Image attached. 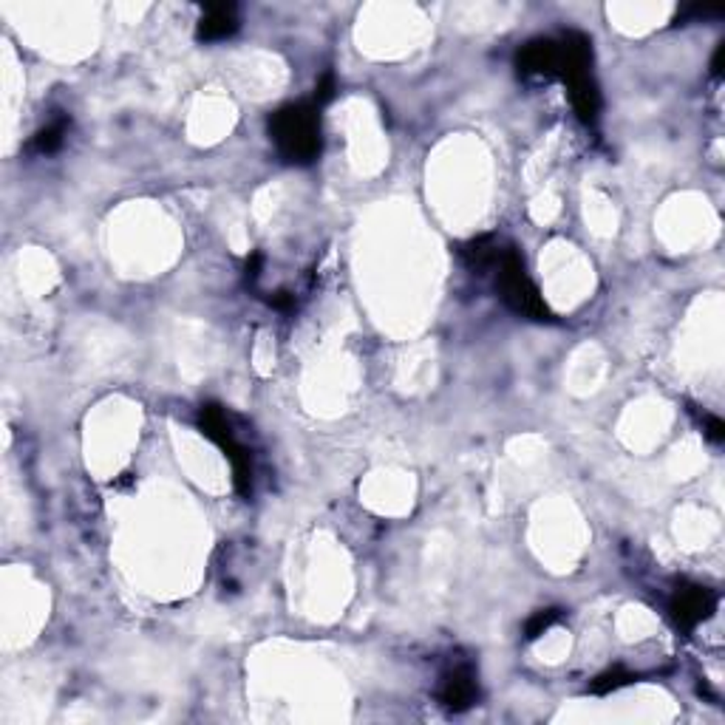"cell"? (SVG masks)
I'll return each mask as SVG.
<instances>
[{
    "instance_id": "6da1fadb",
    "label": "cell",
    "mask_w": 725,
    "mask_h": 725,
    "mask_svg": "<svg viewBox=\"0 0 725 725\" xmlns=\"http://www.w3.org/2000/svg\"><path fill=\"white\" fill-rule=\"evenodd\" d=\"M270 136L278 154L293 165H309L321 154V117L315 102L283 105L270 117Z\"/></svg>"
},
{
    "instance_id": "7a4b0ae2",
    "label": "cell",
    "mask_w": 725,
    "mask_h": 725,
    "mask_svg": "<svg viewBox=\"0 0 725 725\" xmlns=\"http://www.w3.org/2000/svg\"><path fill=\"white\" fill-rule=\"evenodd\" d=\"M590 63H592L590 37L581 32H567L559 40V77L567 82L572 108L587 125L598 120V111H601V94L592 80Z\"/></svg>"
},
{
    "instance_id": "3957f363",
    "label": "cell",
    "mask_w": 725,
    "mask_h": 725,
    "mask_svg": "<svg viewBox=\"0 0 725 725\" xmlns=\"http://www.w3.org/2000/svg\"><path fill=\"white\" fill-rule=\"evenodd\" d=\"M496 270H499L496 286H499L505 304L513 312L530 317V321H549V317H553V315H549V309H547V304H544V298L538 295L536 283L525 272V261H521V255L513 247L499 252Z\"/></svg>"
},
{
    "instance_id": "277c9868",
    "label": "cell",
    "mask_w": 725,
    "mask_h": 725,
    "mask_svg": "<svg viewBox=\"0 0 725 725\" xmlns=\"http://www.w3.org/2000/svg\"><path fill=\"white\" fill-rule=\"evenodd\" d=\"M198 428H201V433H205L208 440H213L227 453L229 465H233V482H236L239 496H250V493H252V459H250L247 448L236 442L233 428H229L221 405H216V402L201 405Z\"/></svg>"
},
{
    "instance_id": "5b68a950",
    "label": "cell",
    "mask_w": 725,
    "mask_h": 725,
    "mask_svg": "<svg viewBox=\"0 0 725 725\" xmlns=\"http://www.w3.org/2000/svg\"><path fill=\"white\" fill-rule=\"evenodd\" d=\"M437 698L448 711H468L479 698L476 675L471 666H453L451 672H445L440 680Z\"/></svg>"
},
{
    "instance_id": "8992f818",
    "label": "cell",
    "mask_w": 725,
    "mask_h": 725,
    "mask_svg": "<svg viewBox=\"0 0 725 725\" xmlns=\"http://www.w3.org/2000/svg\"><path fill=\"white\" fill-rule=\"evenodd\" d=\"M714 609H717V595L706 587H683L672 598V615L683 629H694L698 624H703L706 618H711Z\"/></svg>"
},
{
    "instance_id": "52a82bcc",
    "label": "cell",
    "mask_w": 725,
    "mask_h": 725,
    "mask_svg": "<svg viewBox=\"0 0 725 725\" xmlns=\"http://www.w3.org/2000/svg\"><path fill=\"white\" fill-rule=\"evenodd\" d=\"M516 66L521 74L559 77V43L556 40H530L516 54Z\"/></svg>"
},
{
    "instance_id": "ba28073f",
    "label": "cell",
    "mask_w": 725,
    "mask_h": 725,
    "mask_svg": "<svg viewBox=\"0 0 725 725\" xmlns=\"http://www.w3.org/2000/svg\"><path fill=\"white\" fill-rule=\"evenodd\" d=\"M239 9L233 4H219V6H210L205 12V17L198 20V28H196V37L205 40V43H216V40H227L229 35L239 32Z\"/></svg>"
},
{
    "instance_id": "9c48e42d",
    "label": "cell",
    "mask_w": 725,
    "mask_h": 725,
    "mask_svg": "<svg viewBox=\"0 0 725 725\" xmlns=\"http://www.w3.org/2000/svg\"><path fill=\"white\" fill-rule=\"evenodd\" d=\"M499 247L496 241H493V236H479L474 241H468L465 247H462V258H465V264L474 270V272H485L490 267H496V261H499Z\"/></svg>"
},
{
    "instance_id": "30bf717a",
    "label": "cell",
    "mask_w": 725,
    "mask_h": 725,
    "mask_svg": "<svg viewBox=\"0 0 725 725\" xmlns=\"http://www.w3.org/2000/svg\"><path fill=\"white\" fill-rule=\"evenodd\" d=\"M69 120L66 117H57L51 125L40 128L32 139V151L35 154H54V151H60L63 148V142H66V133H69Z\"/></svg>"
},
{
    "instance_id": "8fae6325",
    "label": "cell",
    "mask_w": 725,
    "mask_h": 725,
    "mask_svg": "<svg viewBox=\"0 0 725 725\" xmlns=\"http://www.w3.org/2000/svg\"><path fill=\"white\" fill-rule=\"evenodd\" d=\"M632 680H634L632 672H626V669H621V666H615V669H609L601 677H595L592 686H590V691L592 694H609V691H618V688L629 686Z\"/></svg>"
},
{
    "instance_id": "7c38bea8",
    "label": "cell",
    "mask_w": 725,
    "mask_h": 725,
    "mask_svg": "<svg viewBox=\"0 0 725 725\" xmlns=\"http://www.w3.org/2000/svg\"><path fill=\"white\" fill-rule=\"evenodd\" d=\"M559 618H561L559 609H541V613H536V615L528 621V626H525L528 641H536V637H538V634H544V632H547L549 626H553Z\"/></svg>"
},
{
    "instance_id": "4fadbf2b",
    "label": "cell",
    "mask_w": 725,
    "mask_h": 725,
    "mask_svg": "<svg viewBox=\"0 0 725 725\" xmlns=\"http://www.w3.org/2000/svg\"><path fill=\"white\" fill-rule=\"evenodd\" d=\"M335 74L332 71H326L321 80H317V89H315V105L321 108V105H326L332 97H335Z\"/></svg>"
},
{
    "instance_id": "5bb4252c",
    "label": "cell",
    "mask_w": 725,
    "mask_h": 725,
    "mask_svg": "<svg viewBox=\"0 0 725 725\" xmlns=\"http://www.w3.org/2000/svg\"><path fill=\"white\" fill-rule=\"evenodd\" d=\"M706 433H709V440H711V442H722V440H725V425H722V420L709 417V422H706Z\"/></svg>"
},
{
    "instance_id": "9a60e30c",
    "label": "cell",
    "mask_w": 725,
    "mask_h": 725,
    "mask_svg": "<svg viewBox=\"0 0 725 725\" xmlns=\"http://www.w3.org/2000/svg\"><path fill=\"white\" fill-rule=\"evenodd\" d=\"M270 306H275V309H281V312H289L295 306V295H289V293H275L272 298H270Z\"/></svg>"
},
{
    "instance_id": "2e32d148",
    "label": "cell",
    "mask_w": 725,
    "mask_h": 725,
    "mask_svg": "<svg viewBox=\"0 0 725 725\" xmlns=\"http://www.w3.org/2000/svg\"><path fill=\"white\" fill-rule=\"evenodd\" d=\"M261 264H264V255H261V252H252L247 258V281H255L261 275Z\"/></svg>"
},
{
    "instance_id": "e0dca14e",
    "label": "cell",
    "mask_w": 725,
    "mask_h": 725,
    "mask_svg": "<svg viewBox=\"0 0 725 725\" xmlns=\"http://www.w3.org/2000/svg\"><path fill=\"white\" fill-rule=\"evenodd\" d=\"M722 57H725V43H720V48H717V54H714V63H711L714 77H722Z\"/></svg>"
}]
</instances>
